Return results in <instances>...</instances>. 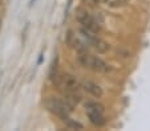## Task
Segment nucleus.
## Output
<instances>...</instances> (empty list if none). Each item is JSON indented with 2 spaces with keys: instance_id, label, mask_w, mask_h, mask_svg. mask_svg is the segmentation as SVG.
<instances>
[{
  "instance_id": "f03ea898",
  "label": "nucleus",
  "mask_w": 150,
  "mask_h": 131,
  "mask_svg": "<svg viewBox=\"0 0 150 131\" xmlns=\"http://www.w3.org/2000/svg\"><path fill=\"white\" fill-rule=\"evenodd\" d=\"M44 105L48 109V111H51L52 114L60 117L61 119L69 117V114H71L72 110H73V106H72L65 98H64V99H60V98L49 97V98H47Z\"/></svg>"
},
{
  "instance_id": "39448f33",
  "label": "nucleus",
  "mask_w": 150,
  "mask_h": 131,
  "mask_svg": "<svg viewBox=\"0 0 150 131\" xmlns=\"http://www.w3.org/2000/svg\"><path fill=\"white\" fill-rule=\"evenodd\" d=\"M77 21L80 23L82 29H85V31H88V32H92V33H98V31H100L98 21H97L88 11L79 9V12H77Z\"/></svg>"
},
{
  "instance_id": "1a4fd4ad",
  "label": "nucleus",
  "mask_w": 150,
  "mask_h": 131,
  "mask_svg": "<svg viewBox=\"0 0 150 131\" xmlns=\"http://www.w3.org/2000/svg\"><path fill=\"white\" fill-rule=\"evenodd\" d=\"M85 1H88V3H91V4H97L98 3V0H85Z\"/></svg>"
},
{
  "instance_id": "7ed1b4c3",
  "label": "nucleus",
  "mask_w": 150,
  "mask_h": 131,
  "mask_svg": "<svg viewBox=\"0 0 150 131\" xmlns=\"http://www.w3.org/2000/svg\"><path fill=\"white\" fill-rule=\"evenodd\" d=\"M85 111H86V115H88V118H89V122L93 126H96V127H102V126L106 123L102 105L96 103V102H88L85 105Z\"/></svg>"
},
{
  "instance_id": "423d86ee",
  "label": "nucleus",
  "mask_w": 150,
  "mask_h": 131,
  "mask_svg": "<svg viewBox=\"0 0 150 131\" xmlns=\"http://www.w3.org/2000/svg\"><path fill=\"white\" fill-rule=\"evenodd\" d=\"M56 86L65 95V94H69V93H73V91H79V89L81 88V83L72 74H61L60 81Z\"/></svg>"
},
{
  "instance_id": "9d476101",
  "label": "nucleus",
  "mask_w": 150,
  "mask_h": 131,
  "mask_svg": "<svg viewBox=\"0 0 150 131\" xmlns=\"http://www.w3.org/2000/svg\"><path fill=\"white\" fill-rule=\"evenodd\" d=\"M0 24H1V23H0Z\"/></svg>"
},
{
  "instance_id": "6e6552de",
  "label": "nucleus",
  "mask_w": 150,
  "mask_h": 131,
  "mask_svg": "<svg viewBox=\"0 0 150 131\" xmlns=\"http://www.w3.org/2000/svg\"><path fill=\"white\" fill-rule=\"evenodd\" d=\"M62 120H64V123H65L69 128H72V130H82V128H84V126H82L81 123H79V122H76V120L71 119L69 117L64 118Z\"/></svg>"
},
{
  "instance_id": "0eeeda50",
  "label": "nucleus",
  "mask_w": 150,
  "mask_h": 131,
  "mask_svg": "<svg viewBox=\"0 0 150 131\" xmlns=\"http://www.w3.org/2000/svg\"><path fill=\"white\" fill-rule=\"evenodd\" d=\"M81 88L84 89L88 94H91L94 98H101L102 97V89L100 85L91 80H82L81 81Z\"/></svg>"
},
{
  "instance_id": "f257e3e1",
  "label": "nucleus",
  "mask_w": 150,
  "mask_h": 131,
  "mask_svg": "<svg viewBox=\"0 0 150 131\" xmlns=\"http://www.w3.org/2000/svg\"><path fill=\"white\" fill-rule=\"evenodd\" d=\"M77 58H79L80 65L84 66L85 69H89L92 71H97V73H108V71H110V66L108 64L105 62L104 60H101L100 57L89 53L88 50L79 52Z\"/></svg>"
},
{
  "instance_id": "20e7f679",
  "label": "nucleus",
  "mask_w": 150,
  "mask_h": 131,
  "mask_svg": "<svg viewBox=\"0 0 150 131\" xmlns=\"http://www.w3.org/2000/svg\"><path fill=\"white\" fill-rule=\"evenodd\" d=\"M81 39L86 44V46H91L97 53H105L109 50V44L101 40L96 33H92V32H88L81 28Z\"/></svg>"
}]
</instances>
